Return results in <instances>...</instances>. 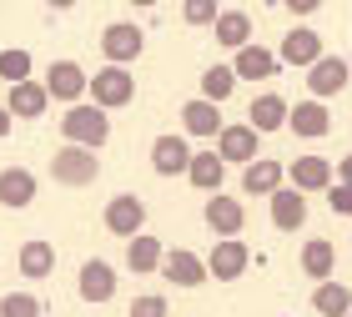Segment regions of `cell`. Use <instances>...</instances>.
I'll use <instances>...</instances> for the list:
<instances>
[{
    "label": "cell",
    "instance_id": "obj_31",
    "mask_svg": "<svg viewBox=\"0 0 352 317\" xmlns=\"http://www.w3.org/2000/svg\"><path fill=\"white\" fill-rule=\"evenodd\" d=\"M30 66H36V61H30V51H21V45H6V51H0V81L6 86L30 81Z\"/></svg>",
    "mask_w": 352,
    "mask_h": 317
},
{
    "label": "cell",
    "instance_id": "obj_11",
    "mask_svg": "<svg viewBox=\"0 0 352 317\" xmlns=\"http://www.w3.org/2000/svg\"><path fill=\"white\" fill-rule=\"evenodd\" d=\"M151 166H156V177H186L191 146H186L182 136H156L151 141Z\"/></svg>",
    "mask_w": 352,
    "mask_h": 317
},
{
    "label": "cell",
    "instance_id": "obj_12",
    "mask_svg": "<svg viewBox=\"0 0 352 317\" xmlns=\"http://www.w3.org/2000/svg\"><path fill=\"white\" fill-rule=\"evenodd\" d=\"M352 81V71H347V61L342 56H322L317 66L307 71V86H312V101H322V96H338V91Z\"/></svg>",
    "mask_w": 352,
    "mask_h": 317
},
{
    "label": "cell",
    "instance_id": "obj_35",
    "mask_svg": "<svg viewBox=\"0 0 352 317\" xmlns=\"http://www.w3.org/2000/svg\"><path fill=\"white\" fill-rule=\"evenodd\" d=\"M327 207L338 212V217H352V186H342V182H338V186L327 192Z\"/></svg>",
    "mask_w": 352,
    "mask_h": 317
},
{
    "label": "cell",
    "instance_id": "obj_6",
    "mask_svg": "<svg viewBox=\"0 0 352 317\" xmlns=\"http://www.w3.org/2000/svg\"><path fill=\"white\" fill-rule=\"evenodd\" d=\"M141 227H146V201H141L136 192H121V197H111L106 201V232H116V237H141Z\"/></svg>",
    "mask_w": 352,
    "mask_h": 317
},
{
    "label": "cell",
    "instance_id": "obj_5",
    "mask_svg": "<svg viewBox=\"0 0 352 317\" xmlns=\"http://www.w3.org/2000/svg\"><path fill=\"white\" fill-rule=\"evenodd\" d=\"M141 51H146V36H141L131 21H111L101 30V56L111 61V66H131Z\"/></svg>",
    "mask_w": 352,
    "mask_h": 317
},
{
    "label": "cell",
    "instance_id": "obj_28",
    "mask_svg": "<svg viewBox=\"0 0 352 317\" xmlns=\"http://www.w3.org/2000/svg\"><path fill=\"white\" fill-rule=\"evenodd\" d=\"M212 30H217V41H221V45H232V51L252 45V15H247V10H221Z\"/></svg>",
    "mask_w": 352,
    "mask_h": 317
},
{
    "label": "cell",
    "instance_id": "obj_25",
    "mask_svg": "<svg viewBox=\"0 0 352 317\" xmlns=\"http://www.w3.org/2000/svg\"><path fill=\"white\" fill-rule=\"evenodd\" d=\"M162 242H156V237H131V242H126V267H131L136 277H151V272H162Z\"/></svg>",
    "mask_w": 352,
    "mask_h": 317
},
{
    "label": "cell",
    "instance_id": "obj_20",
    "mask_svg": "<svg viewBox=\"0 0 352 317\" xmlns=\"http://www.w3.org/2000/svg\"><path fill=\"white\" fill-rule=\"evenodd\" d=\"M272 227L277 232H297L302 221H307V197L292 192V186H282V192H272Z\"/></svg>",
    "mask_w": 352,
    "mask_h": 317
},
{
    "label": "cell",
    "instance_id": "obj_41",
    "mask_svg": "<svg viewBox=\"0 0 352 317\" xmlns=\"http://www.w3.org/2000/svg\"><path fill=\"white\" fill-rule=\"evenodd\" d=\"M347 71H352V56H347Z\"/></svg>",
    "mask_w": 352,
    "mask_h": 317
},
{
    "label": "cell",
    "instance_id": "obj_4",
    "mask_svg": "<svg viewBox=\"0 0 352 317\" xmlns=\"http://www.w3.org/2000/svg\"><path fill=\"white\" fill-rule=\"evenodd\" d=\"M45 96L51 101H66V106H81V96L91 91V76L76 66V61H51V71H45Z\"/></svg>",
    "mask_w": 352,
    "mask_h": 317
},
{
    "label": "cell",
    "instance_id": "obj_13",
    "mask_svg": "<svg viewBox=\"0 0 352 317\" xmlns=\"http://www.w3.org/2000/svg\"><path fill=\"white\" fill-rule=\"evenodd\" d=\"M30 201H36V171H25V166H6V171H0V207L25 212Z\"/></svg>",
    "mask_w": 352,
    "mask_h": 317
},
{
    "label": "cell",
    "instance_id": "obj_34",
    "mask_svg": "<svg viewBox=\"0 0 352 317\" xmlns=\"http://www.w3.org/2000/svg\"><path fill=\"white\" fill-rule=\"evenodd\" d=\"M131 317H166V297L162 292H146L131 303Z\"/></svg>",
    "mask_w": 352,
    "mask_h": 317
},
{
    "label": "cell",
    "instance_id": "obj_7",
    "mask_svg": "<svg viewBox=\"0 0 352 317\" xmlns=\"http://www.w3.org/2000/svg\"><path fill=\"white\" fill-rule=\"evenodd\" d=\"M247 262H252V252L242 237H221V242L212 247V257H206V277H217V282H236L247 272Z\"/></svg>",
    "mask_w": 352,
    "mask_h": 317
},
{
    "label": "cell",
    "instance_id": "obj_19",
    "mask_svg": "<svg viewBox=\"0 0 352 317\" xmlns=\"http://www.w3.org/2000/svg\"><path fill=\"white\" fill-rule=\"evenodd\" d=\"M217 156H221V162H242V166H252V162H257V131H252V126H221Z\"/></svg>",
    "mask_w": 352,
    "mask_h": 317
},
{
    "label": "cell",
    "instance_id": "obj_38",
    "mask_svg": "<svg viewBox=\"0 0 352 317\" xmlns=\"http://www.w3.org/2000/svg\"><path fill=\"white\" fill-rule=\"evenodd\" d=\"M10 126H15V116H10V111H6V106H0V136H6V131H10Z\"/></svg>",
    "mask_w": 352,
    "mask_h": 317
},
{
    "label": "cell",
    "instance_id": "obj_37",
    "mask_svg": "<svg viewBox=\"0 0 352 317\" xmlns=\"http://www.w3.org/2000/svg\"><path fill=\"white\" fill-rule=\"evenodd\" d=\"M338 182L352 186V156H342V162H338Z\"/></svg>",
    "mask_w": 352,
    "mask_h": 317
},
{
    "label": "cell",
    "instance_id": "obj_29",
    "mask_svg": "<svg viewBox=\"0 0 352 317\" xmlns=\"http://www.w3.org/2000/svg\"><path fill=\"white\" fill-rule=\"evenodd\" d=\"M312 307L322 312V317H347V312H352V292L342 287L338 277H332V282H317V292H312Z\"/></svg>",
    "mask_w": 352,
    "mask_h": 317
},
{
    "label": "cell",
    "instance_id": "obj_36",
    "mask_svg": "<svg viewBox=\"0 0 352 317\" xmlns=\"http://www.w3.org/2000/svg\"><path fill=\"white\" fill-rule=\"evenodd\" d=\"M282 6H287V10H292V15H312L317 6H322V0H282Z\"/></svg>",
    "mask_w": 352,
    "mask_h": 317
},
{
    "label": "cell",
    "instance_id": "obj_39",
    "mask_svg": "<svg viewBox=\"0 0 352 317\" xmlns=\"http://www.w3.org/2000/svg\"><path fill=\"white\" fill-rule=\"evenodd\" d=\"M45 6H51V10H71L76 0H45Z\"/></svg>",
    "mask_w": 352,
    "mask_h": 317
},
{
    "label": "cell",
    "instance_id": "obj_21",
    "mask_svg": "<svg viewBox=\"0 0 352 317\" xmlns=\"http://www.w3.org/2000/svg\"><path fill=\"white\" fill-rule=\"evenodd\" d=\"M221 177H227V162H221L217 151H191V166H186V182L197 186V192H221Z\"/></svg>",
    "mask_w": 352,
    "mask_h": 317
},
{
    "label": "cell",
    "instance_id": "obj_9",
    "mask_svg": "<svg viewBox=\"0 0 352 317\" xmlns=\"http://www.w3.org/2000/svg\"><path fill=\"white\" fill-rule=\"evenodd\" d=\"M287 182H292V192H327L332 186V162L327 156H297V162L287 166Z\"/></svg>",
    "mask_w": 352,
    "mask_h": 317
},
{
    "label": "cell",
    "instance_id": "obj_27",
    "mask_svg": "<svg viewBox=\"0 0 352 317\" xmlns=\"http://www.w3.org/2000/svg\"><path fill=\"white\" fill-rule=\"evenodd\" d=\"M332 267H338V252H332L327 237H312L307 247H302V272L317 277V282H332Z\"/></svg>",
    "mask_w": 352,
    "mask_h": 317
},
{
    "label": "cell",
    "instance_id": "obj_24",
    "mask_svg": "<svg viewBox=\"0 0 352 317\" xmlns=\"http://www.w3.org/2000/svg\"><path fill=\"white\" fill-rule=\"evenodd\" d=\"M21 277H30V282H41V277H51L56 272V247L45 242V237H30V242L21 247Z\"/></svg>",
    "mask_w": 352,
    "mask_h": 317
},
{
    "label": "cell",
    "instance_id": "obj_1",
    "mask_svg": "<svg viewBox=\"0 0 352 317\" xmlns=\"http://www.w3.org/2000/svg\"><path fill=\"white\" fill-rule=\"evenodd\" d=\"M60 136H66V146H86V151H101L111 141V116L101 106H71L66 116H60Z\"/></svg>",
    "mask_w": 352,
    "mask_h": 317
},
{
    "label": "cell",
    "instance_id": "obj_15",
    "mask_svg": "<svg viewBox=\"0 0 352 317\" xmlns=\"http://www.w3.org/2000/svg\"><path fill=\"white\" fill-rule=\"evenodd\" d=\"M232 71H236V81H272V76L282 71V61L277 51H262V45H242L232 61Z\"/></svg>",
    "mask_w": 352,
    "mask_h": 317
},
{
    "label": "cell",
    "instance_id": "obj_23",
    "mask_svg": "<svg viewBox=\"0 0 352 317\" xmlns=\"http://www.w3.org/2000/svg\"><path fill=\"white\" fill-rule=\"evenodd\" d=\"M45 106H51V96H45V86H41V81H21V86H10V101H6L10 116L36 121V116H45Z\"/></svg>",
    "mask_w": 352,
    "mask_h": 317
},
{
    "label": "cell",
    "instance_id": "obj_26",
    "mask_svg": "<svg viewBox=\"0 0 352 317\" xmlns=\"http://www.w3.org/2000/svg\"><path fill=\"white\" fill-rule=\"evenodd\" d=\"M182 126H186V136H221V116H217V106L212 101H186L182 106Z\"/></svg>",
    "mask_w": 352,
    "mask_h": 317
},
{
    "label": "cell",
    "instance_id": "obj_14",
    "mask_svg": "<svg viewBox=\"0 0 352 317\" xmlns=\"http://www.w3.org/2000/svg\"><path fill=\"white\" fill-rule=\"evenodd\" d=\"M282 182H287V166L272 162V156H257V162L242 171V192L247 197H272V192H282Z\"/></svg>",
    "mask_w": 352,
    "mask_h": 317
},
{
    "label": "cell",
    "instance_id": "obj_3",
    "mask_svg": "<svg viewBox=\"0 0 352 317\" xmlns=\"http://www.w3.org/2000/svg\"><path fill=\"white\" fill-rule=\"evenodd\" d=\"M51 177L60 186H91L96 177H101V156L86 151V146H60L51 156Z\"/></svg>",
    "mask_w": 352,
    "mask_h": 317
},
{
    "label": "cell",
    "instance_id": "obj_10",
    "mask_svg": "<svg viewBox=\"0 0 352 317\" xmlns=\"http://www.w3.org/2000/svg\"><path fill=\"white\" fill-rule=\"evenodd\" d=\"M327 51H322V36L317 30H292V36H282V51H277V61L282 66H317Z\"/></svg>",
    "mask_w": 352,
    "mask_h": 317
},
{
    "label": "cell",
    "instance_id": "obj_32",
    "mask_svg": "<svg viewBox=\"0 0 352 317\" xmlns=\"http://www.w3.org/2000/svg\"><path fill=\"white\" fill-rule=\"evenodd\" d=\"M0 317H41V297H36V292H10V297H0Z\"/></svg>",
    "mask_w": 352,
    "mask_h": 317
},
{
    "label": "cell",
    "instance_id": "obj_22",
    "mask_svg": "<svg viewBox=\"0 0 352 317\" xmlns=\"http://www.w3.org/2000/svg\"><path fill=\"white\" fill-rule=\"evenodd\" d=\"M287 111H292V106H287L282 96H277V91H267V96H257V101H252V111H247V126H252V131H257V136H267V131H282V126H287Z\"/></svg>",
    "mask_w": 352,
    "mask_h": 317
},
{
    "label": "cell",
    "instance_id": "obj_33",
    "mask_svg": "<svg viewBox=\"0 0 352 317\" xmlns=\"http://www.w3.org/2000/svg\"><path fill=\"white\" fill-rule=\"evenodd\" d=\"M182 15H186V25H217V0H186L182 6Z\"/></svg>",
    "mask_w": 352,
    "mask_h": 317
},
{
    "label": "cell",
    "instance_id": "obj_8",
    "mask_svg": "<svg viewBox=\"0 0 352 317\" xmlns=\"http://www.w3.org/2000/svg\"><path fill=\"white\" fill-rule=\"evenodd\" d=\"M162 277L176 282V287H201V282H206V257L176 247V252H166V257H162Z\"/></svg>",
    "mask_w": 352,
    "mask_h": 317
},
{
    "label": "cell",
    "instance_id": "obj_40",
    "mask_svg": "<svg viewBox=\"0 0 352 317\" xmlns=\"http://www.w3.org/2000/svg\"><path fill=\"white\" fill-rule=\"evenodd\" d=\"M131 6H156V0H131Z\"/></svg>",
    "mask_w": 352,
    "mask_h": 317
},
{
    "label": "cell",
    "instance_id": "obj_18",
    "mask_svg": "<svg viewBox=\"0 0 352 317\" xmlns=\"http://www.w3.org/2000/svg\"><path fill=\"white\" fill-rule=\"evenodd\" d=\"M81 297L86 303H111V297H116V267L111 262H101V257H91L86 267H81Z\"/></svg>",
    "mask_w": 352,
    "mask_h": 317
},
{
    "label": "cell",
    "instance_id": "obj_16",
    "mask_svg": "<svg viewBox=\"0 0 352 317\" xmlns=\"http://www.w3.org/2000/svg\"><path fill=\"white\" fill-rule=\"evenodd\" d=\"M287 131H297V136H307V141L327 136V131H332L327 106H322V101H297L292 111H287Z\"/></svg>",
    "mask_w": 352,
    "mask_h": 317
},
{
    "label": "cell",
    "instance_id": "obj_17",
    "mask_svg": "<svg viewBox=\"0 0 352 317\" xmlns=\"http://www.w3.org/2000/svg\"><path fill=\"white\" fill-rule=\"evenodd\" d=\"M242 221H247V212H242V201H236V197H206V227H212L217 232V242H221V237H236V232H242Z\"/></svg>",
    "mask_w": 352,
    "mask_h": 317
},
{
    "label": "cell",
    "instance_id": "obj_30",
    "mask_svg": "<svg viewBox=\"0 0 352 317\" xmlns=\"http://www.w3.org/2000/svg\"><path fill=\"white\" fill-rule=\"evenodd\" d=\"M232 91H236V71H232V66H206V71H201V101L221 106Z\"/></svg>",
    "mask_w": 352,
    "mask_h": 317
},
{
    "label": "cell",
    "instance_id": "obj_2",
    "mask_svg": "<svg viewBox=\"0 0 352 317\" xmlns=\"http://www.w3.org/2000/svg\"><path fill=\"white\" fill-rule=\"evenodd\" d=\"M131 101H136V76L126 66H101L91 76V106L116 111V106H131Z\"/></svg>",
    "mask_w": 352,
    "mask_h": 317
},
{
    "label": "cell",
    "instance_id": "obj_42",
    "mask_svg": "<svg viewBox=\"0 0 352 317\" xmlns=\"http://www.w3.org/2000/svg\"><path fill=\"white\" fill-rule=\"evenodd\" d=\"M347 317H352V312H347Z\"/></svg>",
    "mask_w": 352,
    "mask_h": 317
}]
</instances>
